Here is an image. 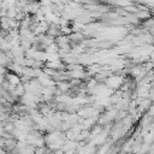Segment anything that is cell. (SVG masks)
Returning a JSON list of instances; mask_svg holds the SVG:
<instances>
[{
  "label": "cell",
  "instance_id": "1",
  "mask_svg": "<svg viewBox=\"0 0 154 154\" xmlns=\"http://www.w3.org/2000/svg\"><path fill=\"white\" fill-rule=\"evenodd\" d=\"M69 38H70V41L78 42V41H82V40H83V34H81V32H75V31H73V32L70 34Z\"/></svg>",
  "mask_w": 154,
  "mask_h": 154
},
{
  "label": "cell",
  "instance_id": "4",
  "mask_svg": "<svg viewBox=\"0 0 154 154\" xmlns=\"http://www.w3.org/2000/svg\"><path fill=\"white\" fill-rule=\"evenodd\" d=\"M58 87H59V89H60L61 91H66L71 85L67 84L66 82H58Z\"/></svg>",
  "mask_w": 154,
  "mask_h": 154
},
{
  "label": "cell",
  "instance_id": "3",
  "mask_svg": "<svg viewBox=\"0 0 154 154\" xmlns=\"http://www.w3.org/2000/svg\"><path fill=\"white\" fill-rule=\"evenodd\" d=\"M16 13H17L16 8H14V7H10V8H7V12H6V17H8V18H14Z\"/></svg>",
  "mask_w": 154,
  "mask_h": 154
},
{
  "label": "cell",
  "instance_id": "6",
  "mask_svg": "<svg viewBox=\"0 0 154 154\" xmlns=\"http://www.w3.org/2000/svg\"><path fill=\"white\" fill-rule=\"evenodd\" d=\"M4 81H5V75H1L0 73V83H2Z\"/></svg>",
  "mask_w": 154,
  "mask_h": 154
},
{
  "label": "cell",
  "instance_id": "2",
  "mask_svg": "<svg viewBox=\"0 0 154 154\" xmlns=\"http://www.w3.org/2000/svg\"><path fill=\"white\" fill-rule=\"evenodd\" d=\"M8 63H11V60L5 55L4 51H1V52H0V65H2V66H7Z\"/></svg>",
  "mask_w": 154,
  "mask_h": 154
},
{
  "label": "cell",
  "instance_id": "5",
  "mask_svg": "<svg viewBox=\"0 0 154 154\" xmlns=\"http://www.w3.org/2000/svg\"><path fill=\"white\" fill-rule=\"evenodd\" d=\"M137 17L138 18H147V17H149V13L144 10V11H142V12H140L138 14H137Z\"/></svg>",
  "mask_w": 154,
  "mask_h": 154
}]
</instances>
